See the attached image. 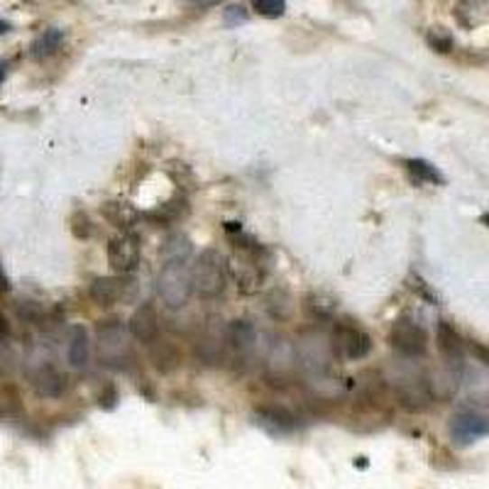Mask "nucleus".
I'll list each match as a JSON object with an SVG mask.
<instances>
[{
	"instance_id": "1",
	"label": "nucleus",
	"mask_w": 489,
	"mask_h": 489,
	"mask_svg": "<svg viewBox=\"0 0 489 489\" xmlns=\"http://www.w3.org/2000/svg\"><path fill=\"white\" fill-rule=\"evenodd\" d=\"M296 360L309 377H316V380L328 377L337 360L330 333H326L318 326L301 330L296 337Z\"/></svg>"
},
{
	"instance_id": "2",
	"label": "nucleus",
	"mask_w": 489,
	"mask_h": 489,
	"mask_svg": "<svg viewBox=\"0 0 489 489\" xmlns=\"http://www.w3.org/2000/svg\"><path fill=\"white\" fill-rule=\"evenodd\" d=\"M130 328L120 318H106L96 326V343H98V357L110 370H125L135 360L133 343H130Z\"/></svg>"
},
{
	"instance_id": "3",
	"label": "nucleus",
	"mask_w": 489,
	"mask_h": 489,
	"mask_svg": "<svg viewBox=\"0 0 489 489\" xmlns=\"http://www.w3.org/2000/svg\"><path fill=\"white\" fill-rule=\"evenodd\" d=\"M260 244L247 240L244 244H237V250L228 260V274L235 279L237 289L243 294H257L262 287V281L267 277V264L262 260Z\"/></svg>"
},
{
	"instance_id": "4",
	"label": "nucleus",
	"mask_w": 489,
	"mask_h": 489,
	"mask_svg": "<svg viewBox=\"0 0 489 489\" xmlns=\"http://www.w3.org/2000/svg\"><path fill=\"white\" fill-rule=\"evenodd\" d=\"M157 291L167 309H184L194 294V270L186 262H164L157 277Z\"/></svg>"
},
{
	"instance_id": "5",
	"label": "nucleus",
	"mask_w": 489,
	"mask_h": 489,
	"mask_svg": "<svg viewBox=\"0 0 489 489\" xmlns=\"http://www.w3.org/2000/svg\"><path fill=\"white\" fill-rule=\"evenodd\" d=\"M194 270V291L201 299H218L228 287V262L218 250H203L191 267Z\"/></svg>"
},
{
	"instance_id": "6",
	"label": "nucleus",
	"mask_w": 489,
	"mask_h": 489,
	"mask_svg": "<svg viewBox=\"0 0 489 489\" xmlns=\"http://www.w3.org/2000/svg\"><path fill=\"white\" fill-rule=\"evenodd\" d=\"M333 346H336V355L340 360H364L372 353V337L364 328H360L357 323L337 321L333 326Z\"/></svg>"
},
{
	"instance_id": "7",
	"label": "nucleus",
	"mask_w": 489,
	"mask_h": 489,
	"mask_svg": "<svg viewBox=\"0 0 489 489\" xmlns=\"http://www.w3.org/2000/svg\"><path fill=\"white\" fill-rule=\"evenodd\" d=\"M389 346L394 347L401 357L406 360H416V357H423L426 350H429V336L423 326H419L411 318H397L389 328Z\"/></svg>"
},
{
	"instance_id": "8",
	"label": "nucleus",
	"mask_w": 489,
	"mask_h": 489,
	"mask_svg": "<svg viewBox=\"0 0 489 489\" xmlns=\"http://www.w3.org/2000/svg\"><path fill=\"white\" fill-rule=\"evenodd\" d=\"M296 367H299L296 343H291L284 336H277L267 346V355H264V372H267V377L272 382H289Z\"/></svg>"
},
{
	"instance_id": "9",
	"label": "nucleus",
	"mask_w": 489,
	"mask_h": 489,
	"mask_svg": "<svg viewBox=\"0 0 489 489\" xmlns=\"http://www.w3.org/2000/svg\"><path fill=\"white\" fill-rule=\"evenodd\" d=\"M447 433H450V440L456 446H473V443L489 436V416L480 411H470V409L453 413L450 423H447Z\"/></svg>"
},
{
	"instance_id": "10",
	"label": "nucleus",
	"mask_w": 489,
	"mask_h": 489,
	"mask_svg": "<svg viewBox=\"0 0 489 489\" xmlns=\"http://www.w3.org/2000/svg\"><path fill=\"white\" fill-rule=\"evenodd\" d=\"M394 394L406 411H423L433 401L426 374H413V372L411 374H399L397 382H394Z\"/></svg>"
},
{
	"instance_id": "11",
	"label": "nucleus",
	"mask_w": 489,
	"mask_h": 489,
	"mask_svg": "<svg viewBox=\"0 0 489 489\" xmlns=\"http://www.w3.org/2000/svg\"><path fill=\"white\" fill-rule=\"evenodd\" d=\"M30 384H32L34 394L42 399H61L69 392V387H71L67 372L60 370L57 364L51 363L37 364L30 372Z\"/></svg>"
},
{
	"instance_id": "12",
	"label": "nucleus",
	"mask_w": 489,
	"mask_h": 489,
	"mask_svg": "<svg viewBox=\"0 0 489 489\" xmlns=\"http://www.w3.org/2000/svg\"><path fill=\"white\" fill-rule=\"evenodd\" d=\"M108 264L118 274H130L140 264V240L133 233H120L110 237L108 243Z\"/></svg>"
},
{
	"instance_id": "13",
	"label": "nucleus",
	"mask_w": 489,
	"mask_h": 489,
	"mask_svg": "<svg viewBox=\"0 0 489 489\" xmlns=\"http://www.w3.org/2000/svg\"><path fill=\"white\" fill-rule=\"evenodd\" d=\"M127 328H130V336L135 337L137 343H143V346L157 343L160 340V313H157L154 304L144 301L143 306H137L135 313L130 316Z\"/></svg>"
},
{
	"instance_id": "14",
	"label": "nucleus",
	"mask_w": 489,
	"mask_h": 489,
	"mask_svg": "<svg viewBox=\"0 0 489 489\" xmlns=\"http://www.w3.org/2000/svg\"><path fill=\"white\" fill-rule=\"evenodd\" d=\"M463 370L465 367H457V364L443 363V367H438L436 372L426 374L429 380V389L433 399H440V401H447L457 394V389L463 384Z\"/></svg>"
},
{
	"instance_id": "15",
	"label": "nucleus",
	"mask_w": 489,
	"mask_h": 489,
	"mask_svg": "<svg viewBox=\"0 0 489 489\" xmlns=\"http://www.w3.org/2000/svg\"><path fill=\"white\" fill-rule=\"evenodd\" d=\"M463 387L467 401L489 406V364H470L463 370Z\"/></svg>"
},
{
	"instance_id": "16",
	"label": "nucleus",
	"mask_w": 489,
	"mask_h": 489,
	"mask_svg": "<svg viewBox=\"0 0 489 489\" xmlns=\"http://www.w3.org/2000/svg\"><path fill=\"white\" fill-rule=\"evenodd\" d=\"M436 343H438L440 357L443 363L457 364V367H465V343L460 333H457L453 326L447 321H440L438 328H436Z\"/></svg>"
},
{
	"instance_id": "17",
	"label": "nucleus",
	"mask_w": 489,
	"mask_h": 489,
	"mask_svg": "<svg viewBox=\"0 0 489 489\" xmlns=\"http://www.w3.org/2000/svg\"><path fill=\"white\" fill-rule=\"evenodd\" d=\"M125 287H127L125 279L98 277L91 281V287H88V296H91V301L96 306L110 309V306H115L118 301H123V299H125Z\"/></svg>"
},
{
	"instance_id": "18",
	"label": "nucleus",
	"mask_w": 489,
	"mask_h": 489,
	"mask_svg": "<svg viewBox=\"0 0 489 489\" xmlns=\"http://www.w3.org/2000/svg\"><path fill=\"white\" fill-rule=\"evenodd\" d=\"M226 337H228V346L233 347L240 357L253 355L254 347H257V340H260L254 323H250L247 318H235V321H230L228 328H226Z\"/></svg>"
},
{
	"instance_id": "19",
	"label": "nucleus",
	"mask_w": 489,
	"mask_h": 489,
	"mask_svg": "<svg viewBox=\"0 0 489 489\" xmlns=\"http://www.w3.org/2000/svg\"><path fill=\"white\" fill-rule=\"evenodd\" d=\"M67 357L71 367L86 370L88 367V357H91V343H88V333L84 326H71L67 336Z\"/></svg>"
},
{
	"instance_id": "20",
	"label": "nucleus",
	"mask_w": 489,
	"mask_h": 489,
	"mask_svg": "<svg viewBox=\"0 0 489 489\" xmlns=\"http://www.w3.org/2000/svg\"><path fill=\"white\" fill-rule=\"evenodd\" d=\"M254 419L260 423L262 429L272 430V433H291L296 429V419L287 409H279V406H262L254 411Z\"/></svg>"
},
{
	"instance_id": "21",
	"label": "nucleus",
	"mask_w": 489,
	"mask_h": 489,
	"mask_svg": "<svg viewBox=\"0 0 489 489\" xmlns=\"http://www.w3.org/2000/svg\"><path fill=\"white\" fill-rule=\"evenodd\" d=\"M61 44H64V30L60 27H50V30H44L32 40L30 44V57L34 61H44L54 57L57 51L61 50Z\"/></svg>"
},
{
	"instance_id": "22",
	"label": "nucleus",
	"mask_w": 489,
	"mask_h": 489,
	"mask_svg": "<svg viewBox=\"0 0 489 489\" xmlns=\"http://www.w3.org/2000/svg\"><path fill=\"white\" fill-rule=\"evenodd\" d=\"M150 360L161 374H169V372H174L181 364V350H179L174 343H169V340H157L150 346Z\"/></svg>"
},
{
	"instance_id": "23",
	"label": "nucleus",
	"mask_w": 489,
	"mask_h": 489,
	"mask_svg": "<svg viewBox=\"0 0 489 489\" xmlns=\"http://www.w3.org/2000/svg\"><path fill=\"white\" fill-rule=\"evenodd\" d=\"M226 343H228L226 333L218 336V333L208 330V333L198 340V346H196V357H198L203 364H208V367L220 364V360H223V350H226Z\"/></svg>"
},
{
	"instance_id": "24",
	"label": "nucleus",
	"mask_w": 489,
	"mask_h": 489,
	"mask_svg": "<svg viewBox=\"0 0 489 489\" xmlns=\"http://www.w3.org/2000/svg\"><path fill=\"white\" fill-rule=\"evenodd\" d=\"M194 253V244L186 235L181 233H174V235H169L161 244V262H186Z\"/></svg>"
},
{
	"instance_id": "25",
	"label": "nucleus",
	"mask_w": 489,
	"mask_h": 489,
	"mask_svg": "<svg viewBox=\"0 0 489 489\" xmlns=\"http://www.w3.org/2000/svg\"><path fill=\"white\" fill-rule=\"evenodd\" d=\"M406 169H409V174H411L416 181H421V184H446V177L440 174L438 169L433 167L430 161L426 160H406L404 161Z\"/></svg>"
},
{
	"instance_id": "26",
	"label": "nucleus",
	"mask_w": 489,
	"mask_h": 489,
	"mask_svg": "<svg viewBox=\"0 0 489 489\" xmlns=\"http://www.w3.org/2000/svg\"><path fill=\"white\" fill-rule=\"evenodd\" d=\"M103 213H106V218L115 226V228L120 230H127L133 228V223L137 220V213L127 206V203H120V201H108L106 206H103Z\"/></svg>"
},
{
	"instance_id": "27",
	"label": "nucleus",
	"mask_w": 489,
	"mask_h": 489,
	"mask_svg": "<svg viewBox=\"0 0 489 489\" xmlns=\"http://www.w3.org/2000/svg\"><path fill=\"white\" fill-rule=\"evenodd\" d=\"M267 311H270L277 321H287L289 316L294 313V301H291V296H289L284 289H274V291L267 296Z\"/></svg>"
},
{
	"instance_id": "28",
	"label": "nucleus",
	"mask_w": 489,
	"mask_h": 489,
	"mask_svg": "<svg viewBox=\"0 0 489 489\" xmlns=\"http://www.w3.org/2000/svg\"><path fill=\"white\" fill-rule=\"evenodd\" d=\"M184 213H186V201H181V198H174V201L164 203L160 211L147 213V218L154 220V223H160V226H167V223H174V220L181 218Z\"/></svg>"
},
{
	"instance_id": "29",
	"label": "nucleus",
	"mask_w": 489,
	"mask_h": 489,
	"mask_svg": "<svg viewBox=\"0 0 489 489\" xmlns=\"http://www.w3.org/2000/svg\"><path fill=\"white\" fill-rule=\"evenodd\" d=\"M17 311V318L20 321L30 323V326H42L44 321H47V311H44L42 304H37V301H20V304L15 306Z\"/></svg>"
},
{
	"instance_id": "30",
	"label": "nucleus",
	"mask_w": 489,
	"mask_h": 489,
	"mask_svg": "<svg viewBox=\"0 0 489 489\" xmlns=\"http://www.w3.org/2000/svg\"><path fill=\"white\" fill-rule=\"evenodd\" d=\"M426 42H429V47L433 51H438V54H447V51L453 50L456 40H453V34L447 32L446 27H430L429 34H426Z\"/></svg>"
},
{
	"instance_id": "31",
	"label": "nucleus",
	"mask_w": 489,
	"mask_h": 489,
	"mask_svg": "<svg viewBox=\"0 0 489 489\" xmlns=\"http://www.w3.org/2000/svg\"><path fill=\"white\" fill-rule=\"evenodd\" d=\"M250 3L262 17H272V20L287 13V0H250Z\"/></svg>"
},
{
	"instance_id": "32",
	"label": "nucleus",
	"mask_w": 489,
	"mask_h": 489,
	"mask_svg": "<svg viewBox=\"0 0 489 489\" xmlns=\"http://www.w3.org/2000/svg\"><path fill=\"white\" fill-rule=\"evenodd\" d=\"M71 233H74V237H78V240H88V237L93 235V223L91 218H88V213L77 211L71 216Z\"/></svg>"
},
{
	"instance_id": "33",
	"label": "nucleus",
	"mask_w": 489,
	"mask_h": 489,
	"mask_svg": "<svg viewBox=\"0 0 489 489\" xmlns=\"http://www.w3.org/2000/svg\"><path fill=\"white\" fill-rule=\"evenodd\" d=\"M20 411V399L13 389H0V419H8Z\"/></svg>"
},
{
	"instance_id": "34",
	"label": "nucleus",
	"mask_w": 489,
	"mask_h": 489,
	"mask_svg": "<svg viewBox=\"0 0 489 489\" xmlns=\"http://www.w3.org/2000/svg\"><path fill=\"white\" fill-rule=\"evenodd\" d=\"M226 23H228L230 27L247 23V13H244L243 5H228V8H226Z\"/></svg>"
},
{
	"instance_id": "35",
	"label": "nucleus",
	"mask_w": 489,
	"mask_h": 489,
	"mask_svg": "<svg viewBox=\"0 0 489 489\" xmlns=\"http://www.w3.org/2000/svg\"><path fill=\"white\" fill-rule=\"evenodd\" d=\"M115 401H118V392H115V387H106V392H101V397H98V404H101L103 409H113Z\"/></svg>"
},
{
	"instance_id": "36",
	"label": "nucleus",
	"mask_w": 489,
	"mask_h": 489,
	"mask_svg": "<svg viewBox=\"0 0 489 489\" xmlns=\"http://www.w3.org/2000/svg\"><path fill=\"white\" fill-rule=\"evenodd\" d=\"M10 323L8 318H5V313H0V346H8V340H10Z\"/></svg>"
},
{
	"instance_id": "37",
	"label": "nucleus",
	"mask_w": 489,
	"mask_h": 489,
	"mask_svg": "<svg viewBox=\"0 0 489 489\" xmlns=\"http://www.w3.org/2000/svg\"><path fill=\"white\" fill-rule=\"evenodd\" d=\"M184 3L194 10H208L213 8V5H218L220 0H184Z\"/></svg>"
},
{
	"instance_id": "38",
	"label": "nucleus",
	"mask_w": 489,
	"mask_h": 489,
	"mask_svg": "<svg viewBox=\"0 0 489 489\" xmlns=\"http://www.w3.org/2000/svg\"><path fill=\"white\" fill-rule=\"evenodd\" d=\"M470 350H473V355L477 357V360H480L482 364H489V347L473 343V346H470Z\"/></svg>"
},
{
	"instance_id": "39",
	"label": "nucleus",
	"mask_w": 489,
	"mask_h": 489,
	"mask_svg": "<svg viewBox=\"0 0 489 489\" xmlns=\"http://www.w3.org/2000/svg\"><path fill=\"white\" fill-rule=\"evenodd\" d=\"M8 289H10L8 274H5V272H3V267H0V291H3V294H5V291H8Z\"/></svg>"
},
{
	"instance_id": "40",
	"label": "nucleus",
	"mask_w": 489,
	"mask_h": 489,
	"mask_svg": "<svg viewBox=\"0 0 489 489\" xmlns=\"http://www.w3.org/2000/svg\"><path fill=\"white\" fill-rule=\"evenodd\" d=\"M10 30H13V25H10L8 20H0V34H8Z\"/></svg>"
},
{
	"instance_id": "41",
	"label": "nucleus",
	"mask_w": 489,
	"mask_h": 489,
	"mask_svg": "<svg viewBox=\"0 0 489 489\" xmlns=\"http://www.w3.org/2000/svg\"><path fill=\"white\" fill-rule=\"evenodd\" d=\"M5 74H8V64H3V61H0V84L5 81Z\"/></svg>"
},
{
	"instance_id": "42",
	"label": "nucleus",
	"mask_w": 489,
	"mask_h": 489,
	"mask_svg": "<svg viewBox=\"0 0 489 489\" xmlns=\"http://www.w3.org/2000/svg\"><path fill=\"white\" fill-rule=\"evenodd\" d=\"M482 223H484V226H487V228H489V213H484V216H482Z\"/></svg>"
}]
</instances>
